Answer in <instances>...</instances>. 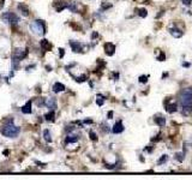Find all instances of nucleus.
<instances>
[{
    "instance_id": "5",
    "label": "nucleus",
    "mask_w": 192,
    "mask_h": 180,
    "mask_svg": "<svg viewBox=\"0 0 192 180\" xmlns=\"http://www.w3.org/2000/svg\"><path fill=\"white\" fill-rule=\"evenodd\" d=\"M1 21L7 23V24H11V25H16L18 24L19 22V18L17 17L14 13H11V12H5L1 14Z\"/></svg>"
},
{
    "instance_id": "3",
    "label": "nucleus",
    "mask_w": 192,
    "mask_h": 180,
    "mask_svg": "<svg viewBox=\"0 0 192 180\" xmlns=\"http://www.w3.org/2000/svg\"><path fill=\"white\" fill-rule=\"evenodd\" d=\"M30 30L35 34V35H43L46 34V25L43 23V21H35L32 24H30Z\"/></svg>"
},
{
    "instance_id": "14",
    "label": "nucleus",
    "mask_w": 192,
    "mask_h": 180,
    "mask_svg": "<svg viewBox=\"0 0 192 180\" xmlns=\"http://www.w3.org/2000/svg\"><path fill=\"white\" fill-rule=\"evenodd\" d=\"M40 45H41V47H42L45 50H50V49H52V45H50V42H49L48 40H46V39L41 40Z\"/></svg>"
},
{
    "instance_id": "19",
    "label": "nucleus",
    "mask_w": 192,
    "mask_h": 180,
    "mask_svg": "<svg viewBox=\"0 0 192 180\" xmlns=\"http://www.w3.org/2000/svg\"><path fill=\"white\" fill-rule=\"evenodd\" d=\"M43 137L46 139V142H52V137H50V133H49V130H45L43 131Z\"/></svg>"
},
{
    "instance_id": "21",
    "label": "nucleus",
    "mask_w": 192,
    "mask_h": 180,
    "mask_svg": "<svg viewBox=\"0 0 192 180\" xmlns=\"http://www.w3.org/2000/svg\"><path fill=\"white\" fill-rule=\"evenodd\" d=\"M103 102H104V97H103L102 95H97V100H96V103H97L99 106H102V104H103Z\"/></svg>"
},
{
    "instance_id": "13",
    "label": "nucleus",
    "mask_w": 192,
    "mask_h": 180,
    "mask_svg": "<svg viewBox=\"0 0 192 180\" xmlns=\"http://www.w3.org/2000/svg\"><path fill=\"white\" fill-rule=\"evenodd\" d=\"M22 113H24V114H30L31 113V101H28L22 107Z\"/></svg>"
},
{
    "instance_id": "15",
    "label": "nucleus",
    "mask_w": 192,
    "mask_h": 180,
    "mask_svg": "<svg viewBox=\"0 0 192 180\" xmlns=\"http://www.w3.org/2000/svg\"><path fill=\"white\" fill-rule=\"evenodd\" d=\"M78 140V136L77 135H73V133H71V135H68L67 137H66V143L68 144V143H76Z\"/></svg>"
},
{
    "instance_id": "31",
    "label": "nucleus",
    "mask_w": 192,
    "mask_h": 180,
    "mask_svg": "<svg viewBox=\"0 0 192 180\" xmlns=\"http://www.w3.org/2000/svg\"><path fill=\"white\" fill-rule=\"evenodd\" d=\"M112 117H113V112H109L108 113V119H112Z\"/></svg>"
},
{
    "instance_id": "22",
    "label": "nucleus",
    "mask_w": 192,
    "mask_h": 180,
    "mask_svg": "<svg viewBox=\"0 0 192 180\" xmlns=\"http://www.w3.org/2000/svg\"><path fill=\"white\" fill-rule=\"evenodd\" d=\"M147 10L145 9H141V10H139V16H141V17H143V18H145L147 17Z\"/></svg>"
},
{
    "instance_id": "32",
    "label": "nucleus",
    "mask_w": 192,
    "mask_h": 180,
    "mask_svg": "<svg viewBox=\"0 0 192 180\" xmlns=\"http://www.w3.org/2000/svg\"><path fill=\"white\" fill-rule=\"evenodd\" d=\"M190 66V64H187V63H184V67H188Z\"/></svg>"
},
{
    "instance_id": "8",
    "label": "nucleus",
    "mask_w": 192,
    "mask_h": 180,
    "mask_svg": "<svg viewBox=\"0 0 192 180\" xmlns=\"http://www.w3.org/2000/svg\"><path fill=\"white\" fill-rule=\"evenodd\" d=\"M104 50H106V54L107 55H113L114 52H115V46L111 42H107L104 45Z\"/></svg>"
},
{
    "instance_id": "18",
    "label": "nucleus",
    "mask_w": 192,
    "mask_h": 180,
    "mask_svg": "<svg viewBox=\"0 0 192 180\" xmlns=\"http://www.w3.org/2000/svg\"><path fill=\"white\" fill-rule=\"evenodd\" d=\"M45 118H46V120H48V121H54V111H52L50 113H47V114L45 115Z\"/></svg>"
},
{
    "instance_id": "24",
    "label": "nucleus",
    "mask_w": 192,
    "mask_h": 180,
    "mask_svg": "<svg viewBox=\"0 0 192 180\" xmlns=\"http://www.w3.org/2000/svg\"><path fill=\"white\" fill-rule=\"evenodd\" d=\"M147 81H148V76H141L139 77V82L141 83H147Z\"/></svg>"
},
{
    "instance_id": "26",
    "label": "nucleus",
    "mask_w": 192,
    "mask_h": 180,
    "mask_svg": "<svg viewBox=\"0 0 192 180\" xmlns=\"http://www.w3.org/2000/svg\"><path fill=\"white\" fill-rule=\"evenodd\" d=\"M90 138H91L93 140H96V139H97L96 133H95V132H93V131H90Z\"/></svg>"
},
{
    "instance_id": "17",
    "label": "nucleus",
    "mask_w": 192,
    "mask_h": 180,
    "mask_svg": "<svg viewBox=\"0 0 192 180\" xmlns=\"http://www.w3.org/2000/svg\"><path fill=\"white\" fill-rule=\"evenodd\" d=\"M155 122L162 127V126L166 125V118H163V117H157V118H155Z\"/></svg>"
},
{
    "instance_id": "2",
    "label": "nucleus",
    "mask_w": 192,
    "mask_h": 180,
    "mask_svg": "<svg viewBox=\"0 0 192 180\" xmlns=\"http://www.w3.org/2000/svg\"><path fill=\"white\" fill-rule=\"evenodd\" d=\"M0 132L3 133V136L7 137V138H16L17 136L19 135L21 129L18 127V126L13 125V119H12L7 124H5L1 129H0Z\"/></svg>"
},
{
    "instance_id": "27",
    "label": "nucleus",
    "mask_w": 192,
    "mask_h": 180,
    "mask_svg": "<svg viewBox=\"0 0 192 180\" xmlns=\"http://www.w3.org/2000/svg\"><path fill=\"white\" fill-rule=\"evenodd\" d=\"M165 59H166V55H165V54H163V53H161V55L159 57V60H160V61H163Z\"/></svg>"
},
{
    "instance_id": "9",
    "label": "nucleus",
    "mask_w": 192,
    "mask_h": 180,
    "mask_svg": "<svg viewBox=\"0 0 192 180\" xmlns=\"http://www.w3.org/2000/svg\"><path fill=\"white\" fill-rule=\"evenodd\" d=\"M169 32H170L172 36H174V37H177V39H179V37L183 36V31L180 29H178V28H170Z\"/></svg>"
},
{
    "instance_id": "29",
    "label": "nucleus",
    "mask_w": 192,
    "mask_h": 180,
    "mask_svg": "<svg viewBox=\"0 0 192 180\" xmlns=\"http://www.w3.org/2000/svg\"><path fill=\"white\" fill-rule=\"evenodd\" d=\"M64 54H65L64 49H63V48H61V49H59V55H60V58H63V57H64Z\"/></svg>"
},
{
    "instance_id": "1",
    "label": "nucleus",
    "mask_w": 192,
    "mask_h": 180,
    "mask_svg": "<svg viewBox=\"0 0 192 180\" xmlns=\"http://www.w3.org/2000/svg\"><path fill=\"white\" fill-rule=\"evenodd\" d=\"M181 112L184 115H188L192 112V89H184L180 93L179 99Z\"/></svg>"
},
{
    "instance_id": "20",
    "label": "nucleus",
    "mask_w": 192,
    "mask_h": 180,
    "mask_svg": "<svg viewBox=\"0 0 192 180\" xmlns=\"http://www.w3.org/2000/svg\"><path fill=\"white\" fill-rule=\"evenodd\" d=\"M67 9H68V10H71V11H73V12H76V11H77L76 3H70V4H67Z\"/></svg>"
},
{
    "instance_id": "6",
    "label": "nucleus",
    "mask_w": 192,
    "mask_h": 180,
    "mask_svg": "<svg viewBox=\"0 0 192 180\" xmlns=\"http://www.w3.org/2000/svg\"><path fill=\"white\" fill-rule=\"evenodd\" d=\"M45 104L47 108H49V109L52 111H55V108H57V100L54 97H49L45 101Z\"/></svg>"
},
{
    "instance_id": "7",
    "label": "nucleus",
    "mask_w": 192,
    "mask_h": 180,
    "mask_svg": "<svg viewBox=\"0 0 192 180\" xmlns=\"http://www.w3.org/2000/svg\"><path fill=\"white\" fill-rule=\"evenodd\" d=\"M123 131H124V125H123V122L119 120V121H116V122L114 124L113 129H112V132H113V133H121Z\"/></svg>"
},
{
    "instance_id": "28",
    "label": "nucleus",
    "mask_w": 192,
    "mask_h": 180,
    "mask_svg": "<svg viewBox=\"0 0 192 180\" xmlns=\"http://www.w3.org/2000/svg\"><path fill=\"white\" fill-rule=\"evenodd\" d=\"M159 139H161V135H157V136H156V138H152L151 140H152V142H157Z\"/></svg>"
},
{
    "instance_id": "11",
    "label": "nucleus",
    "mask_w": 192,
    "mask_h": 180,
    "mask_svg": "<svg viewBox=\"0 0 192 180\" xmlns=\"http://www.w3.org/2000/svg\"><path fill=\"white\" fill-rule=\"evenodd\" d=\"M70 46H71L72 50H73V52H76V53H78V52H81V50H82V45H81L79 42H76V41H70Z\"/></svg>"
},
{
    "instance_id": "25",
    "label": "nucleus",
    "mask_w": 192,
    "mask_h": 180,
    "mask_svg": "<svg viewBox=\"0 0 192 180\" xmlns=\"http://www.w3.org/2000/svg\"><path fill=\"white\" fill-rule=\"evenodd\" d=\"M191 1H192V0H181V3L184 5H186V6H190L191 5Z\"/></svg>"
},
{
    "instance_id": "12",
    "label": "nucleus",
    "mask_w": 192,
    "mask_h": 180,
    "mask_svg": "<svg viewBox=\"0 0 192 180\" xmlns=\"http://www.w3.org/2000/svg\"><path fill=\"white\" fill-rule=\"evenodd\" d=\"M64 90H65V85L63 83H60V82L54 83V85H53V91L54 93H60V91H64Z\"/></svg>"
},
{
    "instance_id": "30",
    "label": "nucleus",
    "mask_w": 192,
    "mask_h": 180,
    "mask_svg": "<svg viewBox=\"0 0 192 180\" xmlns=\"http://www.w3.org/2000/svg\"><path fill=\"white\" fill-rule=\"evenodd\" d=\"M97 36H99V35H97V32H94V34L91 35V39H95V37H97Z\"/></svg>"
},
{
    "instance_id": "23",
    "label": "nucleus",
    "mask_w": 192,
    "mask_h": 180,
    "mask_svg": "<svg viewBox=\"0 0 192 180\" xmlns=\"http://www.w3.org/2000/svg\"><path fill=\"white\" fill-rule=\"evenodd\" d=\"M166 161H167V155H163V156L157 161V163H159V165H162V163H165Z\"/></svg>"
},
{
    "instance_id": "16",
    "label": "nucleus",
    "mask_w": 192,
    "mask_h": 180,
    "mask_svg": "<svg viewBox=\"0 0 192 180\" xmlns=\"http://www.w3.org/2000/svg\"><path fill=\"white\" fill-rule=\"evenodd\" d=\"M166 111H167L168 113H174V112H177V111H178V104H177V103L168 104L167 108H166Z\"/></svg>"
},
{
    "instance_id": "10",
    "label": "nucleus",
    "mask_w": 192,
    "mask_h": 180,
    "mask_svg": "<svg viewBox=\"0 0 192 180\" xmlns=\"http://www.w3.org/2000/svg\"><path fill=\"white\" fill-rule=\"evenodd\" d=\"M17 9H18V11H21V13L23 16H25V17L29 16V9H28V6L25 4H19L18 6H17Z\"/></svg>"
},
{
    "instance_id": "4",
    "label": "nucleus",
    "mask_w": 192,
    "mask_h": 180,
    "mask_svg": "<svg viewBox=\"0 0 192 180\" xmlns=\"http://www.w3.org/2000/svg\"><path fill=\"white\" fill-rule=\"evenodd\" d=\"M28 54V49H23V48H17L13 52V55H12V63L14 64V66L18 65V63L24 59Z\"/></svg>"
}]
</instances>
